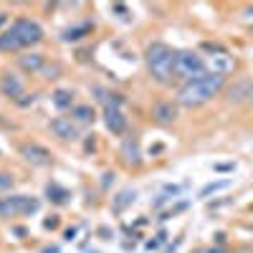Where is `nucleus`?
<instances>
[{"label": "nucleus", "instance_id": "4be33fe9", "mask_svg": "<svg viewBox=\"0 0 253 253\" xmlns=\"http://www.w3.org/2000/svg\"><path fill=\"white\" fill-rule=\"evenodd\" d=\"M3 23H5V15H3V13H0V26H3Z\"/></svg>", "mask_w": 253, "mask_h": 253}, {"label": "nucleus", "instance_id": "0eeeda50", "mask_svg": "<svg viewBox=\"0 0 253 253\" xmlns=\"http://www.w3.org/2000/svg\"><path fill=\"white\" fill-rule=\"evenodd\" d=\"M228 96V101L230 104H243V101H251L253 99V81L251 79H241V81H236L233 86H230L228 91H225Z\"/></svg>", "mask_w": 253, "mask_h": 253}, {"label": "nucleus", "instance_id": "39448f33", "mask_svg": "<svg viewBox=\"0 0 253 253\" xmlns=\"http://www.w3.org/2000/svg\"><path fill=\"white\" fill-rule=\"evenodd\" d=\"M10 31L18 36V41L23 43V48L38 43V41L43 38V31H41V26L36 23V20H28V18H18L15 23L10 26Z\"/></svg>", "mask_w": 253, "mask_h": 253}, {"label": "nucleus", "instance_id": "dca6fc26", "mask_svg": "<svg viewBox=\"0 0 253 253\" xmlns=\"http://www.w3.org/2000/svg\"><path fill=\"white\" fill-rule=\"evenodd\" d=\"M53 104H56L58 109H66V107H71V104H74V94L61 89V91H56V94H53Z\"/></svg>", "mask_w": 253, "mask_h": 253}, {"label": "nucleus", "instance_id": "4468645a", "mask_svg": "<svg viewBox=\"0 0 253 253\" xmlns=\"http://www.w3.org/2000/svg\"><path fill=\"white\" fill-rule=\"evenodd\" d=\"M20 48H23V43H20L18 36H15L10 28L0 36V51H20Z\"/></svg>", "mask_w": 253, "mask_h": 253}, {"label": "nucleus", "instance_id": "f03ea898", "mask_svg": "<svg viewBox=\"0 0 253 253\" xmlns=\"http://www.w3.org/2000/svg\"><path fill=\"white\" fill-rule=\"evenodd\" d=\"M144 58H147V69H150V74L157 84H170V79L175 74V53L165 43H152L147 48Z\"/></svg>", "mask_w": 253, "mask_h": 253}, {"label": "nucleus", "instance_id": "9b49d317", "mask_svg": "<svg viewBox=\"0 0 253 253\" xmlns=\"http://www.w3.org/2000/svg\"><path fill=\"white\" fill-rule=\"evenodd\" d=\"M0 89H3L5 96L18 99L20 94H23V84H20V79H18L15 74H5L3 79H0Z\"/></svg>", "mask_w": 253, "mask_h": 253}, {"label": "nucleus", "instance_id": "9d476101", "mask_svg": "<svg viewBox=\"0 0 253 253\" xmlns=\"http://www.w3.org/2000/svg\"><path fill=\"white\" fill-rule=\"evenodd\" d=\"M51 132L61 139H76V124L66 117H58L51 122Z\"/></svg>", "mask_w": 253, "mask_h": 253}, {"label": "nucleus", "instance_id": "f8f14e48", "mask_svg": "<svg viewBox=\"0 0 253 253\" xmlns=\"http://www.w3.org/2000/svg\"><path fill=\"white\" fill-rule=\"evenodd\" d=\"M18 63H20V69H23V71H28V74H38L41 69H43L46 58L41 56V53H26V56H20V58H18Z\"/></svg>", "mask_w": 253, "mask_h": 253}, {"label": "nucleus", "instance_id": "412c9836", "mask_svg": "<svg viewBox=\"0 0 253 253\" xmlns=\"http://www.w3.org/2000/svg\"><path fill=\"white\" fill-rule=\"evenodd\" d=\"M198 253H228V251H223V248H203Z\"/></svg>", "mask_w": 253, "mask_h": 253}, {"label": "nucleus", "instance_id": "5701e85b", "mask_svg": "<svg viewBox=\"0 0 253 253\" xmlns=\"http://www.w3.org/2000/svg\"><path fill=\"white\" fill-rule=\"evenodd\" d=\"M248 13H251V15H253V8H251V10H248Z\"/></svg>", "mask_w": 253, "mask_h": 253}, {"label": "nucleus", "instance_id": "7ed1b4c3", "mask_svg": "<svg viewBox=\"0 0 253 253\" xmlns=\"http://www.w3.org/2000/svg\"><path fill=\"white\" fill-rule=\"evenodd\" d=\"M205 69H208V66H205L203 56H198L195 51H177V53H175V74H177V76L193 81V79L203 76Z\"/></svg>", "mask_w": 253, "mask_h": 253}, {"label": "nucleus", "instance_id": "6ab92c4d", "mask_svg": "<svg viewBox=\"0 0 253 253\" xmlns=\"http://www.w3.org/2000/svg\"><path fill=\"white\" fill-rule=\"evenodd\" d=\"M91 31V26H81V28H74V31H66V41H76V38H81V33H89Z\"/></svg>", "mask_w": 253, "mask_h": 253}, {"label": "nucleus", "instance_id": "1a4fd4ad", "mask_svg": "<svg viewBox=\"0 0 253 253\" xmlns=\"http://www.w3.org/2000/svg\"><path fill=\"white\" fill-rule=\"evenodd\" d=\"M20 155H23L28 162H33V165H48L51 162V152L46 150V147H41V144H23L20 147Z\"/></svg>", "mask_w": 253, "mask_h": 253}, {"label": "nucleus", "instance_id": "423d86ee", "mask_svg": "<svg viewBox=\"0 0 253 253\" xmlns=\"http://www.w3.org/2000/svg\"><path fill=\"white\" fill-rule=\"evenodd\" d=\"M205 66L210 69V74H218V76H225L236 69V58L230 56L228 51H220L215 56H210V61L205 63Z\"/></svg>", "mask_w": 253, "mask_h": 253}, {"label": "nucleus", "instance_id": "ddd939ff", "mask_svg": "<svg viewBox=\"0 0 253 253\" xmlns=\"http://www.w3.org/2000/svg\"><path fill=\"white\" fill-rule=\"evenodd\" d=\"M155 117H157L160 124H170V122L177 119V107H175V104H170V101H160L157 107H155Z\"/></svg>", "mask_w": 253, "mask_h": 253}, {"label": "nucleus", "instance_id": "a211bd4d", "mask_svg": "<svg viewBox=\"0 0 253 253\" xmlns=\"http://www.w3.org/2000/svg\"><path fill=\"white\" fill-rule=\"evenodd\" d=\"M230 185V180H220V182H210V185H205L203 190H200V198H208L210 193H218V190H223V187H228Z\"/></svg>", "mask_w": 253, "mask_h": 253}, {"label": "nucleus", "instance_id": "2eb2a0df", "mask_svg": "<svg viewBox=\"0 0 253 253\" xmlns=\"http://www.w3.org/2000/svg\"><path fill=\"white\" fill-rule=\"evenodd\" d=\"M124 160L126 165H139V152H137V142H124Z\"/></svg>", "mask_w": 253, "mask_h": 253}, {"label": "nucleus", "instance_id": "f3484780", "mask_svg": "<svg viewBox=\"0 0 253 253\" xmlns=\"http://www.w3.org/2000/svg\"><path fill=\"white\" fill-rule=\"evenodd\" d=\"M71 114H74V119H76V122H84V124L94 119L91 107H84V104H81V107H74V112H71Z\"/></svg>", "mask_w": 253, "mask_h": 253}, {"label": "nucleus", "instance_id": "aec40b11", "mask_svg": "<svg viewBox=\"0 0 253 253\" xmlns=\"http://www.w3.org/2000/svg\"><path fill=\"white\" fill-rule=\"evenodd\" d=\"M13 187V177L8 172H0V190H10Z\"/></svg>", "mask_w": 253, "mask_h": 253}, {"label": "nucleus", "instance_id": "20e7f679", "mask_svg": "<svg viewBox=\"0 0 253 253\" xmlns=\"http://www.w3.org/2000/svg\"><path fill=\"white\" fill-rule=\"evenodd\" d=\"M38 210V200L28 195H10L0 198V218H15V215H31Z\"/></svg>", "mask_w": 253, "mask_h": 253}, {"label": "nucleus", "instance_id": "f257e3e1", "mask_svg": "<svg viewBox=\"0 0 253 253\" xmlns=\"http://www.w3.org/2000/svg\"><path fill=\"white\" fill-rule=\"evenodd\" d=\"M223 84H225V76L205 71L203 76L185 84V86L180 89V94H177V101L182 104V107H200V104L210 101L223 89Z\"/></svg>", "mask_w": 253, "mask_h": 253}, {"label": "nucleus", "instance_id": "6e6552de", "mask_svg": "<svg viewBox=\"0 0 253 253\" xmlns=\"http://www.w3.org/2000/svg\"><path fill=\"white\" fill-rule=\"evenodd\" d=\"M104 122H107V129L112 134H124V129H126V119L122 117L117 104H109L107 107V112H104Z\"/></svg>", "mask_w": 253, "mask_h": 253}]
</instances>
